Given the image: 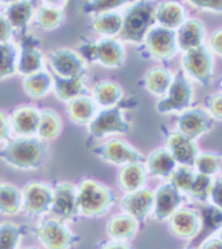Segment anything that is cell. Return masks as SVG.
<instances>
[{"label": "cell", "instance_id": "cell-5", "mask_svg": "<svg viewBox=\"0 0 222 249\" xmlns=\"http://www.w3.org/2000/svg\"><path fill=\"white\" fill-rule=\"evenodd\" d=\"M193 87L190 85L182 71L174 76L166 95L157 103L159 114L182 113L190 107L193 102Z\"/></svg>", "mask_w": 222, "mask_h": 249}, {"label": "cell", "instance_id": "cell-19", "mask_svg": "<svg viewBox=\"0 0 222 249\" xmlns=\"http://www.w3.org/2000/svg\"><path fill=\"white\" fill-rule=\"evenodd\" d=\"M166 149L175 162L188 166H193L195 156L200 153L195 141L185 137L179 131L169 133L166 138Z\"/></svg>", "mask_w": 222, "mask_h": 249}, {"label": "cell", "instance_id": "cell-11", "mask_svg": "<svg viewBox=\"0 0 222 249\" xmlns=\"http://www.w3.org/2000/svg\"><path fill=\"white\" fill-rule=\"evenodd\" d=\"M54 189L43 182H31L24 186L22 193V208L28 216L38 217L51 209Z\"/></svg>", "mask_w": 222, "mask_h": 249}, {"label": "cell", "instance_id": "cell-50", "mask_svg": "<svg viewBox=\"0 0 222 249\" xmlns=\"http://www.w3.org/2000/svg\"><path fill=\"white\" fill-rule=\"evenodd\" d=\"M43 3V6L50 7H58V8H63L67 4V0H40Z\"/></svg>", "mask_w": 222, "mask_h": 249}, {"label": "cell", "instance_id": "cell-4", "mask_svg": "<svg viewBox=\"0 0 222 249\" xmlns=\"http://www.w3.org/2000/svg\"><path fill=\"white\" fill-rule=\"evenodd\" d=\"M79 55L85 60L95 62L108 69H120L126 60L125 49L120 40L115 38H103L98 42L81 44Z\"/></svg>", "mask_w": 222, "mask_h": 249}, {"label": "cell", "instance_id": "cell-53", "mask_svg": "<svg viewBox=\"0 0 222 249\" xmlns=\"http://www.w3.org/2000/svg\"><path fill=\"white\" fill-rule=\"evenodd\" d=\"M188 249H197V248H188Z\"/></svg>", "mask_w": 222, "mask_h": 249}, {"label": "cell", "instance_id": "cell-37", "mask_svg": "<svg viewBox=\"0 0 222 249\" xmlns=\"http://www.w3.org/2000/svg\"><path fill=\"white\" fill-rule=\"evenodd\" d=\"M193 166L197 170V173L205 174V176H214L220 172L221 168V156L217 153L204 152L198 153L194 158Z\"/></svg>", "mask_w": 222, "mask_h": 249}, {"label": "cell", "instance_id": "cell-13", "mask_svg": "<svg viewBox=\"0 0 222 249\" xmlns=\"http://www.w3.org/2000/svg\"><path fill=\"white\" fill-rule=\"evenodd\" d=\"M76 196H78V188L75 185L70 182H62L56 185L50 212H52V214L58 217L59 221L75 218L76 216H79Z\"/></svg>", "mask_w": 222, "mask_h": 249}, {"label": "cell", "instance_id": "cell-28", "mask_svg": "<svg viewBox=\"0 0 222 249\" xmlns=\"http://www.w3.org/2000/svg\"><path fill=\"white\" fill-rule=\"evenodd\" d=\"M52 86H54L55 95L62 102H68L74 98L81 97L87 90L83 78H62L54 75Z\"/></svg>", "mask_w": 222, "mask_h": 249}, {"label": "cell", "instance_id": "cell-21", "mask_svg": "<svg viewBox=\"0 0 222 249\" xmlns=\"http://www.w3.org/2000/svg\"><path fill=\"white\" fill-rule=\"evenodd\" d=\"M40 111L33 106L17 108L11 117L12 130L19 137H33L36 134L39 126Z\"/></svg>", "mask_w": 222, "mask_h": 249}, {"label": "cell", "instance_id": "cell-6", "mask_svg": "<svg viewBox=\"0 0 222 249\" xmlns=\"http://www.w3.org/2000/svg\"><path fill=\"white\" fill-rule=\"evenodd\" d=\"M182 67L188 75L202 86H209L213 78L214 62L211 51L205 44L184 51Z\"/></svg>", "mask_w": 222, "mask_h": 249}, {"label": "cell", "instance_id": "cell-44", "mask_svg": "<svg viewBox=\"0 0 222 249\" xmlns=\"http://www.w3.org/2000/svg\"><path fill=\"white\" fill-rule=\"evenodd\" d=\"M188 1L202 11L217 12V14H221L222 11V0H188Z\"/></svg>", "mask_w": 222, "mask_h": 249}, {"label": "cell", "instance_id": "cell-17", "mask_svg": "<svg viewBox=\"0 0 222 249\" xmlns=\"http://www.w3.org/2000/svg\"><path fill=\"white\" fill-rule=\"evenodd\" d=\"M182 204V193L171 182L163 184L154 192L153 213L158 221H165Z\"/></svg>", "mask_w": 222, "mask_h": 249}, {"label": "cell", "instance_id": "cell-30", "mask_svg": "<svg viewBox=\"0 0 222 249\" xmlns=\"http://www.w3.org/2000/svg\"><path fill=\"white\" fill-rule=\"evenodd\" d=\"M123 90L113 81H102L94 89V101L103 108L117 106L122 101Z\"/></svg>", "mask_w": 222, "mask_h": 249}, {"label": "cell", "instance_id": "cell-31", "mask_svg": "<svg viewBox=\"0 0 222 249\" xmlns=\"http://www.w3.org/2000/svg\"><path fill=\"white\" fill-rule=\"evenodd\" d=\"M52 87V76L47 71L40 70L34 72L31 75H27L23 81V89L28 97L31 98H43L51 90Z\"/></svg>", "mask_w": 222, "mask_h": 249}, {"label": "cell", "instance_id": "cell-23", "mask_svg": "<svg viewBox=\"0 0 222 249\" xmlns=\"http://www.w3.org/2000/svg\"><path fill=\"white\" fill-rule=\"evenodd\" d=\"M97 114V103L90 97L81 95L67 102V115L72 124H88Z\"/></svg>", "mask_w": 222, "mask_h": 249}, {"label": "cell", "instance_id": "cell-38", "mask_svg": "<svg viewBox=\"0 0 222 249\" xmlns=\"http://www.w3.org/2000/svg\"><path fill=\"white\" fill-rule=\"evenodd\" d=\"M131 0H87L82 7V11L86 15H99L104 12H113L120 7L129 4Z\"/></svg>", "mask_w": 222, "mask_h": 249}, {"label": "cell", "instance_id": "cell-22", "mask_svg": "<svg viewBox=\"0 0 222 249\" xmlns=\"http://www.w3.org/2000/svg\"><path fill=\"white\" fill-rule=\"evenodd\" d=\"M186 19V10L178 1L166 0L155 6V23L161 27L175 31Z\"/></svg>", "mask_w": 222, "mask_h": 249}, {"label": "cell", "instance_id": "cell-51", "mask_svg": "<svg viewBox=\"0 0 222 249\" xmlns=\"http://www.w3.org/2000/svg\"><path fill=\"white\" fill-rule=\"evenodd\" d=\"M14 1H17V0H0V3H4V4H11Z\"/></svg>", "mask_w": 222, "mask_h": 249}, {"label": "cell", "instance_id": "cell-10", "mask_svg": "<svg viewBox=\"0 0 222 249\" xmlns=\"http://www.w3.org/2000/svg\"><path fill=\"white\" fill-rule=\"evenodd\" d=\"M147 53L158 60H169L178 51L175 31L169 28L154 26L149 30L143 39Z\"/></svg>", "mask_w": 222, "mask_h": 249}, {"label": "cell", "instance_id": "cell-52", "mask_svg": "<svg viewBox=\"0 0 222 249\" xmlns=\"http://www.w3.org/2000/svg\"><path fill=\"white\" fill-rule=\"evenodd\" d=\"M24 249H36V248H24Z\"/></svg>", "mask_w": 222, "mask_h": 249}, {"label": "cell", "instance_id": "cell-18", "mask_svg": "<svg viewBox=\"0 0 222 249\" xmlns=\"http://www.w3.org/2000/svg\"><path fill=\"white\" fill-rule=\"evenodd\" d=\"M154 205V192L142 188L136 192H130L122 198L120 206L125 213L134 217L137 221H143L150 212H153Z\"/></svg>", "mask_w": 222, "mask_h": 249}, {"label": "cell", "instance_id": "cell-36", "mask_svg": "<svg viewBox=\"0 0 222 249\" xmlns=\"http://www.w3.org/2000/svg\"><path fill=\"white\" fill-rule=\"evenodd\" d=\"M17 49L11 42L0 43V79L10 78L17 72Z\"/></svg>", "mask_w": 222, "mask_h": 249}, {"label": "cell", "instance_id": "cell-41", "mask_svg": "<svg viewBox=\"0 0 222 249\" xmlns=\"http://www.w3.org/2000/svg\"><path fill=\"white\" fill-rule=\"evenodd\" d=\"M211 184V177L205 176V174L195 173V178L191 185L189 195L194 197L198 201H206L209 196V188Z\"/></svg>", "mask_w": 222, "mask_h": 249}, {"label": "cell", "instance_id": "cell-43", "mask_svg": "<svg viewBox=\"0 0 222 249\" xmlns=\"http://www.w3.org/2000/svg\"><path fill=\"white\" fill-rule=\"evenodd\" d=\"M207 198H210L213 206H216L218 209L222 208V181L221 177H218L216 181H211L210 188H209V196Z\"/></svg>", "mask_w": 222, "mask_h": 249}, {"label": "cell", "instance_id": "cell-40", "mask_svg": "<svg viewBox=\"0 0 222 249\" xmlns=\"http://www.w3.org/2000/svg\"><path fill=\"white\" fill-rule=\"evenodd\" d=\"M22 228L14 222L0 224V249H17Z\"/></svg>", "mask_w": 222, "mask_h": 249}, {"label": "cell", "instance_id": "cell-2", "mask_svg": "<svg viewBox=\"0 0 222 249\" xmlns=\"http://www.w3.org/2000/svg\"><path fill=\"white\" fill-rule=\"evenodd\" d=\"M155 26V4L152 0H139L126 10L122 17L120 40L133 44L143 43L149 30Z\"/></svg>", "mask_w": 222, "mask_h": 249}, {"label": "cell", "instance_id": "cell-24", "mask_svg": "<svg viewBox=\"0 0 222 249\" xmlns=\"http://www.w3.org/2000/svg\"><path fill=\"white\" fill-rule=\"evenodd\" d=\"M147 181L146 168L142 162H133L123 165L118 176V182L122 189L130 193L142 189Z\"/></svg>", "mask_w": 222, "mask_h": 249}, {"label": "cell", "instance_id": "cell-7", "mask_svg": "<svg viewBox=\"0 0 222 249\" xmlns=\"http://www.w3.org/2000/svg\"><path fill=\"white\" fill-rule=\"evenodd\" d=\"M130 130L131 124L125 119L118 105L97 111L88 124V133L95 138H103L108 134H125Z\"/></svg>", "mask_w": 222, "mask_h": 249}, {"label": "cell", "instance_id": "cell-48", "mask_svg": "<svg viewBox=\"0 0 222 249\" xmlns=\"http://www.w3.org/2000/svg\"><path fill=\"white\" fill-rule=\"evenodd\" d=\"M201 249H222V241L220 234H213L207 237L201 245Z\"/></svg>", "mask_w": 222, "mask_h": 249}, {"label": "cell", "instance_id": "cell-20", "mask_svg": "<svg viewBox=\"0 0 222 249\" xmlns=\"http://www.w3.org/2000/svg\"><path fill=\"white\" fill-rule=\"evenodd\" d=\"M205 27L197 19H186L177 30H175V39L177 46L182 51L195 49L202 46L205 42Z\"/></svg>", "mask_w": 222, "mask_h": 249}, {"label": "cell", "instance_id": "cell-14", "mask_svg": "<svg viewBox=\"0 0 222 249\" xmlns=\"http://www.w3.org/2000/svg\"><path fill=\"white\" fill-rule=\"evenodd\" d=\"M213 121L204 108H188L177 119L178 131L185 137L195 141L213 127Z\"/></svg>", "mask_w": 222, "mask_h": 249}, {"label": "cell", "instance_id": "cell-8", "mask_svg": "<svg viewBox=\"0 0 222 249\" xmlns=\"http://www.w3.org/2000/svg\"><path fill=\"white\" fill-rule=\"evenodd\" d=\"M35 236L47 249H70L79 241V237L59 220H47L39 224L35 229Z\"/></svg>", "mask_w": 222, "mask_h": 249}, {"label": "cell", "instance_id": "cell-34", "mask_svg": "<svg viewBox=\"0 0 222 249\" xmlns=\"http://www.w3.org/2000/svg\"><path fill=\"white\" fill-rule=\"evenodd\" d=\"M22 211V192L10 184L0 185V213L14 216Z\"/></svg>", "mask_w": 222, "mask_h": 249}, {"label": "cell", "instance_id": "cell-47", "mask_svg": "<svg viewBox=\"0 0 222 249\" xmlns=\"http://www.w3.org/2000/svg\"><path fill=\"white\" fill-rule=\"evenodd\" d=\"M210 49L217 55L222 54V31L217 30L216 33L211 34L210 36Z\"/></svg>", "mask_w": 222, "mask_h": 249}, {"label": "cell", "instance_id": "cell-32", "mask_svg": "<svg viewBox=\"0 0 222 249\" xmlns=\"http://www.w3.org/2000/svg\"><path fill=\"white\" fill-rule=\"evenodd\" d=\"M122 27V15L118 12H104L94 18L91 28L94 33L102 35L103 38H114Z\"/></svg>", "mask_w": 222, "mask_h": 249}, {"label": "cell", "instance_id": "cell-15", "mask_svg": "<svg viewBox=\"0 0 222 249\" xmlns=\"http://www.w3.org/2000/svg\"><path fill=\"white\" fill-rule=\"evenodd\" d=\"M169 229L179 238H191L197 236L202 227V218L194 209L181 208L168 218Z\"/></svg>", "mask_w": 222, "mask_h": 249}, {"label": "cell", "instance_id": "cell-27", "mask_svg": "<svg viewBox=\"0 0 222 249\" xmlns=\"http://www.w3.org/2000/svg\"><path fill=\"white\" fill-rule=\"evenodd\" d=\"M137 231L138 221L127 213L111 217L107 222V233L113 240L129 241L136 236Z\"/></svg>", "mask_w": 222, "mask_h": 249}, {"label": "cell", "instance_id": "cell-46", "mask_svg": "<svg viewBox=\"0 0 222 249\" xmlns=\"http://www.w3.org/2000/svg\"><path fill=\"white\" fill-rule=\"evenodd\" d=\"M11 134V124H10V119L0 110V142L7 141Z\"/></svg>", "mask_w": 222, "mask_h": 249}, {"label": "cell", "instance_id": "cell-39", "mask_svg": "<svg viewBox=\"0 0 222 249\" xmlns=\"http://www.w3.org/2000/svg\"><path fill=\"white\" fill-rule=\"evenodd\" d=\"M170 182L181 192V193H188L189 195L191 185L195 178V172L193 166L188 165H179L174 169V172L170 174Z\"/></svg>", "mask_w": 222, "mask_h": 249}, {"label": "cell", "instance_id": "cell-3", "mask_svg": "<svg viewBox=\"0 0 222 249\" xmlns=\"http://www.w3.org/2000/svg\"><path fill=\"white\" fill-rule=\"evenodd\" d=\"M111 189L95 179L86 178L78 186V212L86 217H101L114 204Z\"/></svg>", "mask_w": 222, "mask_h": 249}, {"label": "cell", "instance_id": "cell-25", "mask_svg": "<svg viewBox=\"0 0 222 249\" xmlns=\"http://www.w3.org/2000/svg\"><path fill=\"white\" fill-rule=\"evenodd\" d=\"M34 4L31 0H17L8 4L6 10V19L14 30H26L33 20Z\"/></svg>", "mask_w": 222, "mask_h": 249}, {"label": "cell", "instance_id": "cell-49", "mask_svg": "<svg viewBox=\"0 0 222 249\" xmlns=\"http://www.w3.org/2000/svg\"><path fill=\"white\" fill-rule=\"evenodd\" d=\"M101 249H133L130 244L126 241H120V240H113L108 243L103 244Z\"/></svg>", "mask_w": 222, "mask_h": 249}, {"label": "cell", "instance_id": "cell-29", "mask_svg": "<svg viewBox=\"0 0 222 249\" xmlns=\"http://www.w3.org/2000/svg\"><path fill=\"white\" fill-rule=\"evenodd\" d=\"M173 75L170 71L163 67H153L149 69L143 78V85L149 92L157 97H165L169 87L171 85Z\"/></svg>", "mask_w": 222, "mask_h": 249}, {"label": "cell", "instance_id": "cell-1", "mask_svg": "<svg viewBox=\"0 0 222 249\" xmlns=\"http://www.w3.org/2000/svg\"><path fill=\"white\" fill-rule=\"evenodd\" d=\"M0 160L19 170H38L47 160V147L34 137H19L0 150Z\"/></svg>", "mask_w": 222, "mask_h": 249}, {"label": "cell", "instance_id": "cell-45", "mask_svg": "<svg viewBox=\"0 0 222 249\" xmlns=\"http://www.w3.org/2000/svg\"><path fill=\"white\" fill-rule=\"evenodd\" d=\"M14 35V28L8 23L4 15L0 14V43L1 42H10Z\"/></svg>", "mask_w": 222, "mask_h": 249}, {"label": "cell", "instance_id": "cell-12", "mask_svg": "<svg viewBox=\"0 0 222 249\" xmlns=\"http://www.w3.org/2000/svg\"><path fill=\"white\" fill-rule=\"evenodd\" d=\"M92 153L102 161L111 165H127L133 162H142L143 156L130 143L122 140H111L95 147Z\"/></svg>", "mask_w": 222, "mask_h": 249}, {"label": "cell", "instance_id": "cell-54", "mask_svg": "<svg viewBox=\"0 0 222 249\" xmlns=\"http://www.w3.org/2000/svg\"><path fill=\"white\" fill-rule=\"evenodd\" d=\"M1 184H3V182H1V181H0V185H1Z\"/></svg>", "mask_w": 222, "mask_h": 249}, {"label": "cell", "instance_id": "cell-33", "mask_svg": "<svg viewBox=\"0 0 222 249\" xmlns=\"http://www.w3.org/2000/svg\"><path fill=\"white\" fill-rule=\"evenodd\" d=\"M62 131V119L59 115L55 113L51 108H44L40 111L39 117V126H38V134L42 140L46 141H52L59 137Z\"/></svg>", "mask_w": 222, "mask_h": 249}, {"label": "cell", "instance_id": "cell-26", "mask_svg": "<svg viewBox=\"0 0 222 249\" xmlns=\"http://www.w3.org/2000/svg\"><path fill=\"white\" fill-rule=\"evenodd\" d=\"M177 168V162L174 161L168 149H157L147 157L146 172L159 178H169Z\"/></svg>", "mask_w": 222, "mask_h": 249}, {"label": "cell", "instance_id": "cell-42", "mask_svg": "<svg viewBox=\"0 0 222 249\" xmlns=\"http://www.w3.org/2000/svg\"><path fill=\"white\" fill-rule=\"evenodd\" d=\"M206 113L210 115L213 119L221 121L222 119V95L220 92L213 94L206 98Z\"/></svg>", "mask_w": 222, "mask_h": 249}, {"label": "cell", "instance_id": "cell-16", "mask_svg": "<svg viewBox=\"0 0 222 249\" xmlns=\"http://www.w3.org/2000/svg\"><path fill=\"white\" fill-rule=\"evenodd\" d=\"M43 54L39 49L38 40L33 35H24L20 43V53L17 54V71L27 76L43 70Z\"/></svg>", "mask_w": 222, "mask_h": 249}, {"label": "cell", "instance_id": "cell-9", "mask_svg": "<svg viewBox=\"0 0 222 249\" xmlns=\"http://www.w3.org/2000/svg\"><path fill=\"white\" fill-rule=\"evenodd\" d=\"M49 62L55 75L62 78H85L87 74L85 59L68 47H59L50 53Z\"/></svg>", "mask_w": 222, "mask_h": 249}, {"label": "cell", "instance_id": "cell-35", "mask_svg": "<svg viewBox=\"0 0 222 249\" xmlns=\"http://www.w3.org/2000/svg\"><path fill=\"white\" fill-rule=\"evenodd\" d=\"M63 20H65V11H63V8H58V7L42 4V7H39L36 15H35L36 26L44 31H51V30L59 28Z\"/></svg>", "mask_w": 222, "mask_h": 249}]
</instances>
